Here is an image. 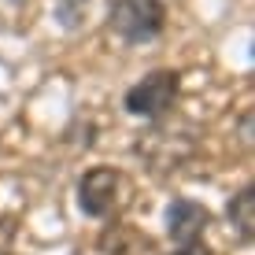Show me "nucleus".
Returning <instances> with one entry per match:
<instances>
[{
    "label": "nucleus",
    "instance_id": "1a4fd4ad",
    "mask_svg": "<svg viewBox=\"0 0 255 255\" xmlns=\"http://www.w3.org/2000/svg\"><path fill=\"white\" fill-rule=\"evenodd\" d=\"M174 255H211L207 248H200V244H185L181 252H174Z\"/></svg>",
    "mask_w": 255,
    "mask_h": 255
},
{
    "label": "nucleus",
    "instance_id": "20e7f679",
    "mask_svg": "<svg viewBox=\"0 0 255 255\" xmlns=\"http://www.w3.org/2000/svg\"><path fill=\"white\" fill-rule=\"evenodd\" d=\"M178 93H181L178 70H152V74H144L137 85H129L126 96H122V104H126V111L137 115V119H163V115L174 111Z\"/></svg>",
    "mask_w": 255,
    "mask_h": 255
},
{
    "label": "nucleus",
    "instance_id": "423d86ee",
    "mask_svg": "<svg viewBox=\"0 0 255 255\" xmlns=\"http://www.w3.org/2000/svg\"><path fill=\"white\" fill-rule=\"evenodd\" d=\"M93 255H152V237L126 222H111L96 237Z\"/></svg>",
    "mask_w": 255,
    "mask_h": 255
},
{
    "label": "nucleus",
    "instance_id": "6e6552de",
    "mask_svg": "<svg viewBox=\"0 0 255 255\" xmlns=\"http://www.w3.org/2000/svg\"><path fill=\"white\" fill-rule=\"evenodd\" d=\"M15 241H19V218L15 215H0V255H11Z\"/></svg>",
    "mask_w": 255,
    "mask_h": 255
},
{
    "label": "nucleus",
    "instance_id": "9d476101",
    "mask_svg": "<svg viewBox=\"0 0 255 255\" xmlns=\"http://www.w3.org/2000/svg\"><path fill=\"white\" fill-rule=\"evenodd\" d=\"M15 4H22V0H15Z\"/></svg>",
    "mask_w": 255,
    "mask_h": 255
},
{
    "label": "nucleus",
    "instance_id": "f03ea898",
    "mask_svg": "<svg viewBox=\"0 0 255 255\" xmlns=\"http://www.w3.org/2000/svg\"><path fill=\"white\" fill-rule=\"evenodd\" d=\"M166 26V4L163 0H115L108 30L122 45H144L155 41Z\"/></svg>",
    "mask_w": 255,
    "mask_h": 255
},
{
    "label": "nucleus",
    "instance_id": "7ed1b4c3",
    "mask_svg": "<svg viewBox=\"0 0 255 255\" xmlns=\"http://www.w3.org/2000/svg\"><path fill=\"white\" fill-rule=\"evenodd\" d=\"M78 204L93 218H111L129 204V185L126 174L115 166H93L78 181Z\"/></svg>",
    "mask_w": 255,
    "mask_h": 255
},
{
    "label": "nucleus",
    "instance_id": "39448f33",
    "mask_svg": "<svg viewBox=\"0 0 255 255\" xmlns=\"http://www.w3.org/2000/svg\"><path fill=\"white\" fill-rule=\"evenodd\" d=\"M207 226H211V211L204 204H196V200H189V196H178L166 207V233H170V241H178L181 248H185V244H196Z\"/></svg>",
    "mask_w": 255,
    "mask_h": 255
},
{
    "label": "nucleus",
    "instance_id": "f257e3e1",
    "mask_svg": "<svg viewBox=\"0 0 255 255\" xmlns=\"http://www.w3.org/2000/svg\"><path fill=\"white\" fill-rule=\"evenodd\" d=\"M137 159L148 166L152 174H178L181 166L192 163L196 155V126L192 122H181V119H152V126L137 137L133 144Z\"/></svg>",
    "mask_w": 255,
    "mask_h": 255
},
{
    "label": "nucleus",
    "instance_id": "0eeeda50",
    "mask_svg": "<svg viewBox=\"0 0 255 255\" xmlns=\"http://www.w3.org/2000/svg\"><path fill=\"white\" fill-rule=\"evenodd\" d=\"M230 222L237 226L241 241H252V233H255V189H241L230 200Z\"/></svg>",
    "mask_w": 255,
    "mask_h": 255
}]
</instances>
